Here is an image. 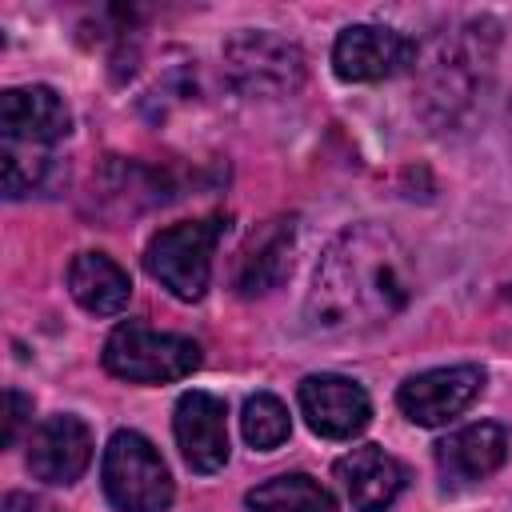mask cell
Returning <instances> with one entry per match:
<instances>
[{"mask_svg":"<svg viewBox=\"0 0 512 512\" xmlns=\"http://www.w3.org/2000/svg\"><path fill=\"white\" fill-rule=\"evenodd\" d=\"M408 296L404 244L384 224H352L324 248L304 308L320 332H360L396 316Z\"/></svg>","mask_w":512,"mask_h":512,"instance_id":"cell-1","label":"cell"},{"mask_svg":"<svg viewBox=\"0 0 512 512\" xmlns=\"http://www.w3.org/2000/svg\"><path fill=\"white\" fill-rule=\"evenodd\" d=\"M200 364V344L192 336L156 332L148 324H120L104 340V368L132 384H168L184 380Z\"/></svg>","mask_w":512,"mask_h":512,"instance_id":"cell-2","label":"cell"},{"mask_svg":"<svg viewBox=\"0 0 512 512\" xmlns=\"http://www.w3.org/2000/svg\"><path fill=\"white\" fill-rule=\"evenodd\" d=\"M104 492L116 512H164L172 504V476L152 440L124 428L104 448Z\"/></svg>","mask_w":512,"mask_h":512,"instance_id":"cell-3","label":"cell"},{"mask_svg":"<svg viewBox=\"0 0 512 512\" xmlns=\"http://www.w3.org/2000/svg\"><path fill=\"white\" fill-rule=\"evenodd\" d=\"M224 232L220 216L208 220H184L152 236L144 252V268L152 280H160L176 300H200L212 280V252Z\"/></svg>","mask_w":512,"mask_h":512,"instance_id":"cell-4","label":"cell"},{"mask_svg":"<svg viewBox=\"0 0 512 512\" xmlns=\"http://www.w3.org/2000/svg\"><path fill=\"white\" fill-rule=\"evenodd\" d=\"M224 72L248 96H288L304 80V56L276 32H240L224 44Z\"/></svg>","mask_w":512,"mask_h":512,"instance_id":"cell-5","label":"cell"},{"mask_svg":"<svg viewBox=\"0 0 512 512\" xmlns=\"http://www.w3.org/2000/svg\"><path fill=\"white\" fill-rule=\"evenodd\" d=\"M492 72V24H468L452 40H440L428 60V96L452 116L468 104L480 80Z\"/></svg>","mask_w":512,"mask_h":512,"instance_id":"cell-6","label":"cell"},{"mask_svg":"<svg viewBox=\"0 0 512 512\" xmlns=\"http://www.w3.org/2000/svg\"><path fill=\"white\" fill-rule=\"evenodd\" d=\"M412 60H416V44L396 28L352 24L332 44V68L340 80H352V84L388 80V76L404 72Z\"/></svg>","mask_w":512,"mask_h":512,"instance_id":"cell-7","label":"cell"},{"mask_svg":"<svg viewBox=\"0 0 512 512\" xmlns=\"http://www.w3.org/2000/svg\"><path fill=\"white\" fill-rule=\"evenodd\" d=\"M480 388H484V372L476 364L432 368V372L404 380L396 392V404L412 424L436 428V424H448L452 416H460L480 396Z\"/></svg>","mask_w":512,"mask_h":512,"instance_id":"cell-8","label":"cell"},{"mask_svg":"<svg viewBox=\"0 0 512 512\" xmlns=\"http://www.w3.org/2000/svg\"><path fill=\"white\" fill-rule=\"evenodd\" d=\"M300 412L316 436L352 440L356 432L368 428L372 400L356 380L336 376V372H320V376H308L300 384Z\"/></svg>","mask_w":512,"mask_h":512,"instance_id":"cell-9","label":"cell"},{"mask_svg":"<svg viewBox=\"0 0 512 512\" xmlns=\"http://www.w3.org/2000/svg\"><path fill=\"white\" fill-rule=\"evenodd\" d=\"M176 444L192 472H220L228 464V412L212 392H184L176 400Z\"/></svg>","mask_w":512,"mask_h":512,"instance_id":"cell-10","label":"cell"},{"mask_svg":"<svg viewBox=\"0 0 512 512\" xmlns=\"http://www.w3.org/2000/svg\"><path fill=\"white\" fill-rule=\"evenodd\" d=\"M72 128L68 104L44 88H8L0 96V136L4 144H24V148H52L56 140H64Z\"/></svg>","mask_w":512,"mask_h":512,"instance_id":"cell-11","label":"cell"},{"mask_svg":"<svg viewBox=\"0 0 512 512\" xmlns=\"http://www.w3.org/2000/svg\"><path fill=\"white\" fill-rule=\"evenodd\" d=\"M92 460V432L80 416H48L28 440V468L44 484H72Z\"/></svg>","mask_w":512,"mask_h":512,"instance_id":"cell-12","label":"cell"},{"mask_svg":"<svg viewBox=\"0 0 512 512\" xmlns=\"http://www.w3.org/2000/svg\"><path fill=\"white\" fill-rule=\"evenodd\" d=\"M336 476L356 512H384L404 492V464L376 444L352 448L336 460Z\"/></svg>","mask_w":512,"mask_h":512,"instance_id":"cell-13","label":"cell"},{"mask_svg":"<svg viewBox=\"0 0 512 512\" xmlns=\"http://www.w3.org/2000/svg\"><path fill=\"white\" fill-rule=\"evenodd\" d=\"M504 456H508V432L488 420L452 432L436 448V464L448 484H476V480L492 476L504 464Z\"/></svg>","mask_w":512,"mask_h":512,"instance_id":"cell-14","label":"cell"},{"mask_svg":"<svg viewBox=\"0 0 512 512\" xmlns=\"http://www.w3.org/2000/svg\"><path fill=\"white\" fill-rule=\"evenodd\" d=\"M292 236H296V224L288 216L272 220L268 228H260L252 236V244L240 256V268H236L240 296H264L292 272Z\"/></svg>","mask_w":512,"mask_h":512,"instance_id":"cell-15","label":"cell"},{"mask_svg":"<svg viewBox=\"0 0 512 512\" xmlns=\"http://www.w3.org/2000/svg\"><path fill=\"white\" fill-rule=\"evenodd\" d=\"M68 288H72L76 304L92 316H116V312H124V304L132 296L128 272L104 252H80L68 268Z\"/></svg>","mask_w":512,"mask_h":512,"instance_id":"cell-16","label":"cell"},{"mask_svg":"<svg viewBox=\"0 0 512 512\" xmlns=\"http://www.w3.org/2000/svg\"><path fill=\"white\" fill-rule=\"evenodd\" d=\"M248 508L252 512H336V500L312 476L288 472V476H272L256 484L248 492Z\"/></svg>","mask_w":512,"mask_h":512,"instance_id":"cell-17","label":"cell"},{"mask_svg":"<svg viewBox=\"0 0 512 512\" xmlns=\"http://www.w3.org/2000/svg\"><path fill=\"white\" fill-rule=\"evenodd\" d=\"M240 432H244V440H248L252 448L272 452V448H280V444L288 440V432H292L288 408H284L272 392H256V396H248V404H244Z\"/></svg>","mask_w":512,"mask_h":512,"instance_id":"cell-18","label":"cell"},{"mask_svg":"<svg viewBox=\"0 0 512 512\" xmlns=\"http://www.w3.org/2000/svg\"><path fill=\"white\" fill-rule=\"evenodd\" d=\"M52 172L48 148H24V144H4V192L8 196H28L32 188H44Z\"/></svg>","mask_w":512,"mask_h":512,"instance_id":"cell-19","label":"cell"},{"mask_svg":"<svg viewBox=\"0 0 512 512\" xmlns=\"http://www.w3.org/2000/svg\"><path fill=\"white\" fill-rule=\"evenodd\" d=\"M4 400H8V412H4V448H12L16 436H20V428H24V420L32 416V400L24 392H16V388Z\"/></svg>","mask_w":512,"mask_h":512,"instance_id":"cell-20","label":"cell"},{"mask_svg":"<svg viewBox=\"0 0 512 512\" xmlns=\"http://www.w3.org/2000/svg\"><path fill=\"white\" fill-rule=\"evenodd\" d=\"M4 512H56L48 500H40V496H32V492H8V500H4Z\"/></svg>","mask_w":512,"mask_h":512,"instance_id":"cell-21","label":"cell"}]
</instances>
